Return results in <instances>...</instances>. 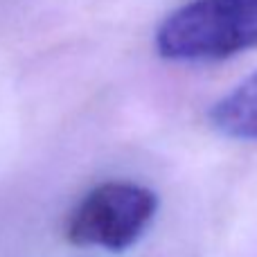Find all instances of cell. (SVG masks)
Segmentation results:
<instances>
[{
    "instance_id": "6da1fadb",
    "label": "cell",
    "mask_w": 257,
    "mask_h": 257,
    "mask_svg": "<svg viewBox=\"0 0 257 257\" xmlns=\"http://www.w3.org/2000/svg\"><path fill=\"white\" fill-rule=\"evenodd\" d=\"M257 48V0H192L156 32L169 61H219Z\"/></svg>"
},
{
    "instance_id": "3957f363",
    "label": "cell",
    "mask_w": 257,
    "mask_h": 257,
    "mask_svg": "<svg viewBox=\"0 0 257 257\" xmlns=\"http://www.w3.org/2000/svg\"><path fill=\"white\" fill-rule=\"evenodd\" d=\"M210 122L228 138L257 142V72L210 108Z\"/></svg>"
},
{
    "instance_id": "7a4b0ae2",
    "label": "cell",
    "mask_w": 257,
    "mask_h": 257,
    "mask_svg": "<svg viewBox=\"0 0 257 257\" xmlns=\"http://www.w3.org/2000/svg\"><path fill=\"white\" fill-rule=\"evenodd\" d=\"M158 196L131 181H108L93 187L68 217L66 235L77 246L122 253L131 248L151 223Z\"/></svg>"
}]
</instances>
